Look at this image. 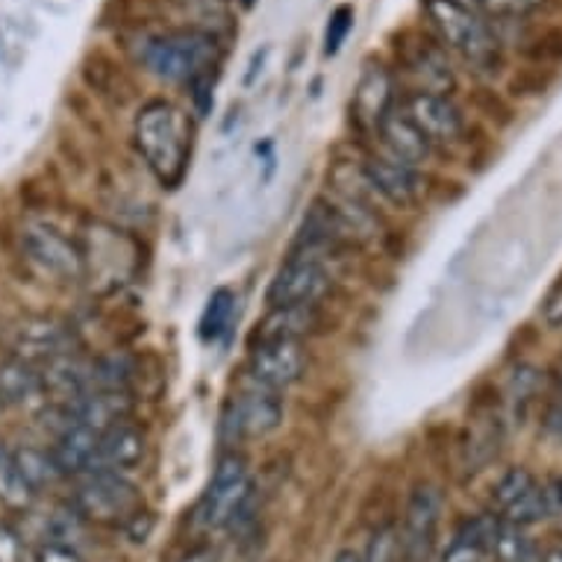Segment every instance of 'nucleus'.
<instances>
[{"instance_id":"f257e3e1","label":"nucleus","mask_w":562,"mask_h":562,"mask_svg":"<svg viewBox=\"0 0 562 562\" xmlns=\"http://www.w3.org/2000/svg\"><path fill=\"white\" fill-rule=\"evenodd\" d=\"M192 121L177 103L150 101L138 110L133 121V145L166 189L183 183L192 157Z\"/></svg>"},{"instance_id":"f03ea898","label":"nucleus","mask_w":562,"mask_h":562,"mask_svg":"<svg viewBox=\"0 0 562 562\" xmlns=\"http://www.w3.org/2000/svg\"><path fill=\"white\" fill-rule=\"evenodd\" d=\"M138 59L159 80L183 83L192 89L201 80H213V68L218 63V38L201 27L162 30L138 42Z\"/></svg>"},{"instance_id":"7ed1b4c3","label":"nucleus","mask_w":562,"mask_h":562,"mask_svg":"<svg viewBox=\"0 0 562 562\" xmlns=\"http://www.w3.org/2000/svg\"><path fill=\"white\" fill-rule=\"evenodd\" d=\"M425 15L439 42L477 71H492V65H498V38L480 19L477 7L465 0H425Z\"/></svg>"},{"instance_id":"20e7f679","label":"nucleus","mask_w":562,"mask_h":562,"mask_svg":"<svg viewBox=\"0 0 562 562\" xmlns=\"http://www.w3.org/2000/svg\"><path fill=\"white\" fill-rule=\"evenodd\" d=\"M142 513V492L124 474L92 471L75 488V516L106 527H124Z\"/></svg>"},{"instance_id":"39448f33","label":"nucleus","mask_w":562,"mask_h":562,"mask_svg":"<svg viewBox=\"0 0 562 562\" xmlns=\"http://www.w3.org/2000/svg\"><path fill=\"white\" fill-rule=\"evenodd\" d=\"M250 492H254V483H250V469L245 457L236 451L224 453L222 460L215 462L210 486L198 504V521L210 530L231 527L248 507Z\"/></svg>"},{"instance_id":"423d86ee","label":"nucleus","mask_w":562,"mask_h":562,"mask_svg":"<svg viewBox=\"0 0 562 562\" xmlns=\"http://www.w3.org/2000/svg\"><path fill=\"white\" fill-rule=\"evenodd\" d=\"M283 422V397L274 389H266L248 380L236 395L224 404L222 436L224 442L239 445L266 439Z\"/></svg>"},{"instance_id":"0eeeda50","label":"nucleus","mask_w":562,"mask_h":562,"mask_svg":"<svg viewBox=\"0 0 562 562\" xmlns=\"http://www.w3.org/2000/svg\"><path fill=\"white\" fill-rule=\"evenodd\" d=\"M333 277L315 254H295L286 266H280L274 280L268 283L266 301L271 310L289 306H315L330 292Z\"/></svg>"},{"instance_id":"6e6552de","label":"nucleus","mask_w":562,"mask_h":562,"mask_svg":"<svg viewBox=\"0 0 562 562\" xmlns=\"http://www.w3.org/2000/svg\"><path fill=\"white\" fill-rule=\"evenodd\" d=\"M445 498L442 492L430 483L415 486V492L406 501L404 525L397 530V542H401V557L404 562H427L430 551L436 544L439 533V521H442Z\"/></svg>"},{"instance_id":"1a4fd4ad","label":"nucleus","mask_w":562,"mask_h":562,"mask_svg":"<svg viewBox=\"0 0 562 562\" xmlns=\"http://www.w3.org/2000/svg\"><path fill=\"white\" fill-rule=\"evenodd\" d=\"M306 353L297 339H257L248 353V380L259 386L286 392L304 378Z\"/></svg>"},{"instance_id":"9d476101","label":"nucleus","mask_w":562,"mask_h":562,"mask_svg":"<svg viewBox=\"0 0 562 562\" xmlns=\"http://www.w3.org/2000/svg\"><path fill=\"white\" fill-rule=\"evenodd\" d=\"M21 248L24 257L54 280H80L86 271L83 250L65 233L47 227V224H27L21 233Z\"/></svg>"},{"instance_id":"9b49d317","label":"nucleus","mask_w":562,"mask_h":562,"mask_svg":"<svg viewBox=\"0 0 562 562\" xmlns=\"http://www.w3.org/2000/svg\"><path fill=\"white\" fill-rule=\"evenodd\" d=\"M77 339L71 327L54 318H24L10 327V353L33 366H45L50 360L75 353Z\"/></svg>"},{"instance_id":"f8f14e48","label":"nucleus","mask_w":562,"mask_h":562,"mask_svg":"<svg viewBox=\"0 0 562 562\" xmlns=\"http://www.w3.org/2000/svg\"><path fill=\"white\" fill-rule=\"evenodd\" d=\"M401 110L430 145H451L462 136V112L448 94L439 92H409Z\"/></svg>"},{"instance_id":"ddd939ff","label":"nucleus","mask_w":562,"mask_h":562,"mask_svg":"<svg viewBox=\"0 0 562 562\" xmlns=\"http://www.w3.org/2000/svg\"><path fill=\"white\" fill-rule=\"evenodd\" d=\"M395 77L383 63H366L362 75L357 80L353 98H350V112L357 124L366 130H380V124L395 110Z\"/></svg>"},{"instance_id":"4468645a","label":"nucleus","mask_w":562,"mask_h":562,"mask_svg":"<svg viewBox=\"0 0 562 562\" xmlns=\"http://www.w3.org/2000/svg\"><path fill=\"white\" fill-rule=\"evenodd\" d=\"M133 392L130 389H92L68 401V422L89 427L94 434H106L110 427L130 422Z\"/></svg>"},{"instance_id":"2eb2a0df","label":"nucleus","mask_w":562,"mask_h":562,"mask_svg":"<svg viewBox=\"0 0 562 562\" xmlns=\"http://www.w3.org/2000/svg\"><path fill=\"white\" fill-rule=\"evenodd\" d=\"M366 180L378 194H383L389 203L395 206H413L422 192H425V183H422V175L418 168L406 166V162H397L395 157L389 154H380V157L366 159Z\"/></svg>"},{"instance_id":"dca6fc26","label":"nucleus","mask_w":562,"mask_h":562,"mask_svg":"<svg viewBox=\"0 0 562 562\" xmlns=\"http://www.w3.org/2000/svg\"><path fill=\"white\" fill-rule=\"evenodd\" d=\"M145 457V434L138 430L133 422H121L110 427L106 434L98 439V451H94L92 471H112V474H124V471L136 469ZM89 471V474H92Z\"/></svg>"},{"instance_id":"f3484780","label":"nucleus","mask_w":562,"mask_h":562,"mask_svg":"<svg viewBox=\"0 0 562 562\" xmlns=\"http://www.w3.org/2000/svg\"><path fill=\"white\" fill-rule=\"evenodd\" d=\"M406 71L418 80L415 92H439L448 94L453 89V71L448 65V56L436 42L418 38L413 45L406 47L404 56Z\"/></svg>"},{"instance_id":"a211bd4d","label":"nucleus","mask_w":562,"mask_h":562,"mask_svg":"<svg viewBox=\"0 0 562 562\" xmlns=\"http://www.w3.org/2000/svg\"><path fill=\"white\" fill-rule=\"evenodd\" d=\"M98 439H101V434H94L89 427L65 418L63 434L56 436L54 448H50V460L59 469V474H75V477L89 474L94 465Z\"/></svg>"},{"instance_id":"6ab92c4d","label":"nucleus","mask_w":562,"mask_h":562,"mask_svg":"<svg viewBox=\"0 0 562 562\" xmlns=\"http://www.w3.org/2000/svg\"><path fill=\"white\" fill-rule=\"evenodd\" d=\"M380 138H383V145H386L389 157H395L397 162H406V166L422 168L430 159V150L434 145L422 136V130L415 127L413 121L406 119L404 110H392L389 112V119L380 124Z\"/></svg>"},{"instance_id":"aec40b11","label":"nucleus","mask_w":562,"mask_h":562,"mask_svg":"<svg viewBox=\"0 0 562 562\" xmlns=\"http://www.w3.org/2000/svg\"><path fill=\"white\" fill-rule=\"evenodd\" d=\"M42 392H45V383H42L38 366L19 360V357H10L0 366V404L3 406L30 404Z\"/></svg>"},{"instance_id":"412c9836","label":"nucleus","mask_w":562,"mask_h":562,"mask_svg":"<svg viewBox=\"0 0 562 562\" xmlns=\"http://www.w3.org/2000/svg\"><path fill=\"white\" fill-rule=\"evenodd\" d=\"M553 501H557V486H548V483L536 480L533 486L527 488L525 495L501 516V521H509L516 527L536 525V521L553 516Z\"/></svg>"},{"instance_id":"4be33fe9","label":"nucleus","mask_w":562,"mask_h":562,"mask_svg":"<svg viewBox=\"0 0 562 562\" xmlns=\"http://www.w3.org/2000/svg\"><path fill=\"white\" fill-rule=\"evenodd\" d=\"M315 324V306H289L271 310L266 322L259 324L257 339H297Z\"/></svg>"},{"instance_id":"5701e85b","label":"nucleus","mask_w":562,"mask_h":562,"mask_svg":"<svg viewBox=\"0 0 562 562\" xmlns=\"http://www.w3.org/2000/svg\"><path fill=\"white\" fill-rule=\"evenodd\" d=\"M492 530H495V518L471 521V525L453 539V544L445 551V557L439 562H486Z\"/></svg>"},{"instance_id":"b1692460","label":"nucleus","mask_w":562,"mask_h":562,"mask_svg":"<svg viewBox=\"0 0 562 562\" xmlns=\"http://www.w3.org/2000/svg\"><path fill=\"white\" fill-rule=\"evenodd\" d=\"M36 498V488L30 486L27 477L21 474L15 453L0 448V504L12 509L30 507V501Z\"/></svg>"},{"instance_id":"393cba45","label":"nucleus","mask_w":562,"mask_h":562,"mask_svg":"<svg viewBox=\"0 0 562 562\" xmlns=\"http://www.w3.org/2000/svg\"><path fill=\"white\" fill-rule=\"evenodd\" d=\"M233 304H236V301H233V295L227 292V289H218V292H213L210 304H206V310H203V315H201L203 339L215 341L224 330H227V327H231Z\"/></svg>"},{"instance_id":"a878e982","label":"nucleus","mask_w":562,"mask_h":562,"mask_svg":"<svg viewBox=\"0 0 562 562\" xmlns=\"http://www.w3.org/2000/svg\"><path fill=\"white\" fill-rule=\"evenodd\" d=\"M12 453H15V462H19L21 474L27 477V483L36 488V492L42 486H47V483H54L56 477H63L59 469L54 465V460H50V453H42L36 451V448H24V451Z\"/></svg>"},{"instance_id":"bb28decb","label":"nucleus","mask_w":562,"mask_h":562,"mask_svg":"<svg viewBox=\"0 0 562 562\" xmlns=\"http://www.w3.org/2000/svg\"><path fill=\"white\" fill-rule=\"evenodd\" d=\"M533 483L536 477L527 469H509L507 474L495 483V492H492V504L498 509V518L504 516V513H507Z\"/></svg>"},{"instance_id":"cd10ccee","label":"nucleus","mask_w":562,"mask_h":562,"mask_svg":"<svg viewBox=\"0 0 562 562\" xmlns=\"http://www.w3.org/2000/svg\"><path fill=\"white\" fill-rule=\"evenodd\" d=\"M350 27H353V10H350L348 3H345V7H336V10L330 12L327 30H324V54H339V47L345 45Z\"/></svg>"},{"instance_id":"c85d7f7f","label":"nucleus","mask_w":562,"mask_h":562,"mask_svg":"<svg viewBox=\"0 0 562 562\" xmlns=\"http://www.w3.org/2000/svg\"><path fill=\"white\" fill-rule=\"evenodd\" d=\"M362 562H404L395 527H383L371 536V544L369 551L362 553Z\"/></svg>"},{"instance_id":"c756f323","label":"nucleus","mask_w":562,"mask_h":562,"mask_svg":"<svg viewBox=\"0 0 562 562\" xmlns=\"http://www.w3.org/2000/svg\"><path fill=\"white\" fill-rule=\"evenodd\" d=\"M536 383H539V378H536L533 369H518L516 374L509 378L507 404L513 406V413H516V415L525 413V404L530 401V397H533Z\"/></svg>"},{"instance_id":"7c9ffc66","label":"nucleus","mask_w":562,"mask_h":562,"mask_svg":"<svg viewBox=\"0 0 562 562\" xmlns=\"http://www.w3.org/2000/svg\"><path fill=\"white\" fill-rule=\"evenodd\" d=\"M27 562H83L80 553L68 542H56V539H45L36 551L27 553Z\"/></svg>"},{"instance_id":"2f4dec72","label":"nucleus","mask_w":562,"mask_h":562,"mask_svg":"<svg viewBox=\"0 0 562 562\" xmlns=\"http://www.w3.org/2000/svg\"><path fill=\"white\" fill-rule=\"evenodd\" d=\"M0 562H27V544L3 521H0Z\"/></svg>"},{"instance_id":"473e14b6","label":"nucleus","mask_w":562,"mask_h":562,"mask_svg":"<svg viewBox=\"0 0 562 562\" xmlns=\"http://www.w3.org/2000/svg\"><path fill=\"white\" fill-rule=\"evenodd\" d=\"M539 0H477V7H486L492 15H501V19H518V15H527L533 10Z\"/></svg>"},{"instance_id":"72a5a7b5","label":"nucleus","mask_w":562,"mask_h":562,"mask_svg":"<svg viewBox=\"0 0 562 562\" xmlns=\"http://www.w3.org/2000/svg\"><path fill=\"white\" fill-rule=\"evenodd\" d=\"M544 322L551 327H562V286L551 292V297L544 301Z\"/></svg>"},{"instance_id":"f704fd0d","label":"nucleus","mask_w":562,"mask_h":562,"mask_svg":"<svg viewBox=\"0 0 562 562\" xmlns=\"http://www.w3.org/2000/svg\"><path fill=\"white\" fill-rule=\"evenodd\" d=\"M180 562H218V560H215V553L210 551V548H194V551H189L186 557H180Z\"/></svg>"},{"instance_id":"c9c22d12","label":"nucleus","mask_w":562,"mask_h":562,"mask_svg":"<svg viewBox=\"0 0 562 562\" xmlns=\"http://www.w3.org/2000/svg\"><path fill=\"white\" fill-rule=\"evenodd\" d=\"M330 562H362V553L353 551V548H345V551L336 553Z\"/></svg>"},{"instance_id":"e433bc0d","label":"nucleus","mask_w":562,"mask_h":562,"mask_svg":"<svg viewBox=\"0 0 562 562\" xmlns=\"http://www.w3.org/2000/svg\"><path fill=\"white\" fill-rule=\"evenodd\" d=\"M560 521V530H562V486H557V501H553V516Z\"/></svg>"},{"instance_id":"4c0bfd02","label":"nucleus","mask_w":562,"mask_h":562,"mask_svg":"<svg viewBox=\"0 0 562 562\" xmlns=\"http://www.w3.org/2000/svg\"><path fill=\"white\" fill-rule=\"evenodd\" d=\"M542 562H562V551H553V553H548V557H544Z\"/></svg>"},{"instance_id":"58836bf2","label":"nucleus","mask_w":562,"mask_h":562,"mask_svg":"<svg viewBox=\"0 0 562 562\" xmlns=\"http://www.w3.org/2000/svg\"><path fill=\"white\" fill-rule=\"evenodd\" d=\"M557 380H560V389H562V362H560V371H557Z\"/></svg>"}]
</instances>
